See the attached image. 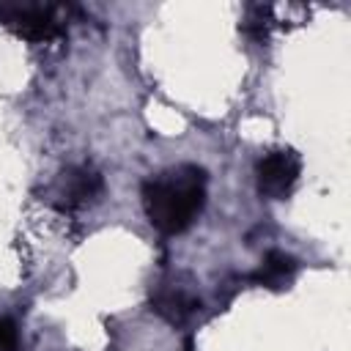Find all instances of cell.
I'll return each instance as SVG.
<instances>
[{"label":"cell","mask_w":351,"mask_h":351,"mask_svg":"<svg viewBox=\"0 0 351 351\" xmlns=\"http://www.w3.org/2000/svg\"><path fill=\"white\" fill-rule=\"evenodd\" d=\"M16 346H19V335L14 321L0 315V351H16Z\"/></svg>","instance_id":"obj_8"},{"label":"cell","mask_w":351,"mask_h":351,"mask_svg":"<svg viewBox=\"0 0 351 351\" xmlns=\"http://www.w3.org/2000/svg\"><path fill=\"white\" fill-rule=\"evenodd\" d=\"M299 173H302V162L299 156L291 151V148H277V151H269L261 162H258V192L271 197V200H280L285 195H291V189L296 186L299 181Z\"/></svg>","instance_id":"obj_3"},{"label":"cell","mask_w":351,"mask_h":351,"mask_svg":"<svg viewBox=\"0 0 351 351\" xmlns=\"http://www.w3.org/2000/svg\"><path fill=\"white\" fill-rule=\"evenodd\" d=\"M244 33L255 41H263L269 33V8H252L244 19Z\"/></svg>","instance_id":"obj_7"},{"label":"cell","mask_w":351,"mask_h":351,"mask_svg":"<svg viewBox=\"0 0 351 351\" xmlns=\"http://www.w3.org/2000/svg\"><path fill=\"white\" fill-rule=\"evenodd\" d=\"M55 5H11L0 3V25L27 41H52L63 36V19Z\"/></svg>","instance_id":"obj_2"},{"label":"cell","mask_w":351,"mask_h":351,"mask_svg":"<svg viewBox=\"0 0 351 351\" xmlns=\"http://www.w3.org/2000/svg\"><path fill=\"white\" fill-rule=\"evenodd\" d=\"M184 351H192V340H186V343H184Z\"/></svg>","instance_id":"obj_9"},{"label":"cell","mask_w":351,"mask_h":351,"mask_svg":"<svg viewBox=\"0 0 351 351\" xmlns=\"http://www.w3.org/2000/svg\"><path fill=\"white\" fill-rule=\"evenodd\" d=\"M206 203V173L195 165H181L143 184V208L148 222L165 233H184Z\"/></svg>","instance_id":"obj_1"},{"label":"cell","mask_w":351,"mask_h":351,"mask_svg":"<svg viewBox=\"0 0 351 351\" xmlns=\"http://www.w3.org/2000/svg\"><path fill=\"white\" fill-rule=\"evenodd\" d=\"M101 192V176L90 167H74L66 176V206H82Z\"/></svg>","instance_id":"obj_5"},{"label":"cell","mask_w":351,"mask_h":351,"mask_svg":"<svg viewBox=\"0 0 351 351\" xmlns=\"http://www.w3.org/2000/svg\"><path fill=\"white\" fill-rule=\"evenodd\" d=\"M293 274H296V261H293L291 255L280 252V250H271V252L263 258L261 269H258L250 280H252L255 285H261V288L280 291V288H285V285L293 280Z\"/></svg>","instance_id":"obj_4"},{"label":"cell","mask_w":351,"mask_h":351,"mask_svg":"<svg viewBox=\"0 0 351 351\" xmlns=\"http://www.w3.org/2000/svg\"><path fill=\"white\" fill-rule=\"evenodd\" d=\"M195 307H197L195 299L184 296L181 291H159V293L154 296V310H156L162 318L173 321V324L186 321V318L192 315Z\"/></svg>","instance_id":"obj_6"}]
</instances>
